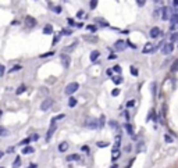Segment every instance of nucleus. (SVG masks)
<instances>
[{"mask_svg": "<svg viewBox=\"0 0 178 168\" xmlns=\"http://www.w3.org/2000/svg\"><path fill=\"white\" fill-rule=\"evenodd\" d=\"M78 89H79V83L78 82H71V83H68V85L66 86V89H64V93L68 95V96H71V95L75 93Z\"/></svg>", "mask_w": 178, "mask_h": 168, "instance_id": "obj_1", "label": "nucleus"}, {"mask_svg": "<svg viewBox=\"0 0 178 168\" xmlns=\"http://www.w3.org/2000/svg\"><path fill=\"white\" fill-rule=\"evenodd\" d=\"M173 14H174V10L171 7H162V20L163 21H170Z\"/></svg>", "mask_w": 178, "mask_h": 168, "instance_id": "obj_2", "label": "nucleus"}, {"mask_svg": "<svg viewBox=\"0 0 178 168\" xmlns=\"http://www.w3.org/2000/svg\"><path fill=\"white\" fill-rule=\"evenodd\" d=\"M85 127H87L88 129H97V128H99V119L88 118L87 121H85Z\"/></svg>", "mask_w": 178, "mask_h": 168, "instance_id": "obj_3", "label": "nucleus"}, {"mask_svg": "<svg viewBox=\"0 0 178 168\" xmlns=\"http://www.w3.org/2000/svg\"><path fill=\"white\" fill-rule=\"evenodd\" d=\"M173 50H174V44L171 42H167V43H164L162 46V53L164 56H168L170 53H173Z\"/></svg>", "mask_w": 178, "mask_h": 168, "instance_id": "obj_4", "label": "nucleus"}, {"mask_svg": "<svg viewBox=\"0 0 178 168\" xmlns=\"http://www.w3.org/2000/svg\"><path fill=\"white\" fill-rule=\"evenodd\" d=\"M53 104H54V101H53L52 99H49V97L44 99L42 103H40V110H42V111H47L49 109H52Z\"/></svg>", "mask_w": 178, "mask_h": 168, "instance_id": "obj_5", "label": "nucleus"}, {"mask_svg": "<svg viewBox=\"0 0 178 168\" xmlns=\"http://www.w3.org/2000/svg\"><path fill=\"white\" fill-rule=\"evenodd\" d=\"M114 49L117 50V52H124V50L127 49V42L123 40V39H118L114 43Z\"/></svg>", "mask_w": 178, "mask_h": 168, "instance_id": "obj_6", "label": "nucleus"}, {"mask_svg": "<svg viewBox=\"0 0 178 168\" xmlns=\"http://www.w3.org/2000/svg\"><path fill=\"white\" fill-rule=\"evenodd\" d=\"M155 52V44L152 43V42H148L146 44L143 46V49H142V53L143 54H150V53Z\"/></svg>", "mask_w": 178, "mask_h": 168, "instance_id": "obj_7", "label": "nucleus"}, {"mask_svg": "<svg viewBox=\"0 0 178 168\" xmlns=\"http://www.w3.org/2000/svg\"><path fill=\"white\" fill-rule=\"evenodd\" d=\"M25 26L26 28H35V26H36V20L31 16H26L25 17Z\"/></svg>", "mask_w": 178, "mask_h": 168, "instance_id": "obj_8", "label": "nucleus"}, {"mask_svg": "<svg viewBox=\"0 0 178 168\" xmlns=\"http://www.w3.org/2000/svg\"><path fill=\"white\" fill-rule=\"evenodd\" d=\"M170 22H171V25H170V31H173V32H174V29H176V26L178 25V13H174L173 16H171Z\"/></svg>", "mask_w": 178, "mask_h": 168, "instance_id": "obj_9", "label": "nucleus"}, {"mask_svg": "<svg viewBox=\"0 0 178 168\" xmlns=\"http://www.w3.org/2000/svg\"><path fill=\"white\" fill-rule=\"evenodd\" d=\"M149 35H150V38H159L160 35H163V32H162V29L160 28H157V26H153L152 29H150V32H149Z\"/></svg>", "mask_w": 178, "mask_h": 168, "instance_id": "obj_10", "label": "nucleus"}, {"mask_svg": "<svg viewBox=\"0 0 178 168\" xmlns=\"http://www.w3.org/2000/svg\"><path fill=\"white\" fill-rule=\"evenodd\" d=\"M61 63H63V67L64 68H68L70 67V64H71V58H70V56L68 54H61Z\"/></svg>", "mask_w": 178, "mask_h": 168, "instance_id": "obj_11", "label": "nucleus"}, {"mask_svg": "<svg viewBox=\"0 0 178 168\" xmlns=\"http://www.w3.org/2000/svg\"><path fill=\"white\" fill-rule=\"evenodd\" d=\"M82 39L89 42V43H96V42H97V36H95V35H84Z\"/></svg>", "mask_w": 178, "mask_h": 168, "instance_id": "obj_12", "label": "nucleus"}, {"mask_svg": "<svg viewBox=\"0 0 178 168\" xmlns=\"http://www.w3.org/2000/svg\"><path fill=\"white\" fill-rule=\"evenodd\" d=\"M68 147H70V145H68V142H61L60 145H59V152L60 153H66Z\"/></svg>", "mask_w": 178, "mask_h": 168, "instance_id": "obj_13", "label": "nucleus"}, {"mask_svg": "<svg viewBox=\"0 0 178 168\" xmlns=\"http://www.w3.org/2000/svg\"><path fill=\"white\" fill-rule=\"evenodd\" d=\"M121 156V152H120V149H113V152H111V160L113 161H115L118 157Z\"/></svg>", "mask_w": 178, "mask_h": 168, "instance_id": "obj_14", "label": "nucleus"}, {"mask_svg": "<svg viewBox=\"0 0 178 168\" xmlns=\"http://www.w3.org/2000/svg\"><path fill=\"white\" fill-rule=\"evenodd\" d=\"M54 131H56V125H50L49 131H47V135H46V140H47V142L50 140V138H52V135L54 133Z\"/></svg>", "mask_w": 178, "mask_h": 168, "instance_id": "obj_15", "label": "nucleus"}, {"mask_svg": "<svg viewBox=\"0 0 178 168\" xmlns=\"http://www.w3.org/2000/svg\"><path fill=\"white\" fill-rule=\"evenodd\" d=\"M99 56H100V53L97 52V50H93V52L91 53V56H89V58H91V61H92V63H95L97 58H99Z\"/></svg>", "mask_w": 178, "mask_h": 168, "instance_id": "obj_16", "label": "nucleus"}, {"mask_svg": "<svg viewBox=\"0 0 178 168\" xmlns=\"http://www.w3.org/2000/svg\"><path fill=\"white\" fill-rule=\"evenodd\" d=\"M43 34H44V35H52V34H53V26L50 25V24L44 25V28H43Z\"/></svg>", "mask_w": 178, "mask_h": 168, "instance_id": "obj_17", "label": "nucleus"}, {"mask_svg": "<svg viewBox=\"0 0 178 168\" xmlns=\"http://www.w3.org/2000/svg\"><path fill=\"white\" fill-rule=\"evenodd\" d=\"M75 46H77V40H74V43H73V44H70V46L64 47V49H63V53H70L71 50L75 49Z\"/></svg>", "mask_w": 178, "mask_h": 168, "instance_id": "obj_18", "label": "nucleus"}, {"mask_svg": "<svg viewBox=\"0 0 178 168\" xmlns=\"http://www.w3.org/2000/svg\"><path fill=\"white\" fill-rule=\"evenodd\" d=\"M34 152H35V150H34V147H31V146H26V147L22 149L24 154H31V153H34Z\"/></svg>", "mask_w": 178, "mask_h": 168, "instance_id": "obj_19", "label": "nucleus"}, {"mask_svg": "<svg viewBox=\"0 0 178 168\" xmlns=\"http://www.w3.org/2000/svg\"><path fill=\"white\" fill-rule=\"evenodd\" d=\"M77 160H79V156L78 154H70V156H67V161H77Z\"/></svg>", "mask_w": 178, "mask_h": 168, "instance_id": "obj_20", "label": "nucleus"}, {"mask_svg": "<svg viewBox=\"0 0 178 168\" xmlns=\"http://www.w3.org/2000/svg\"><path fill=\"white\" fill-rule=\"evenodd\" d=\"M68 106L73 109V107H75L77 106V99L75 97H70L68 99Z\"/></svg>", "mask_w": 178, "mask_h": 168, "instance_id": "obj_21", "label": "nucleus"}, {"mask_svg": "<svg viewBox=\"0 0 178 168\" xmlns=\"http://www.w3.org/2000/svg\"><path fill=\"white\" fill-rule=\"evenodd\" d=\"M109 125H110V127L113 128V129H114L115 132H118V131H120V127H118V124H117V122H115V121H110V122H109Z\"/></svg>", "mask_w": 178, "mask_h": 168, "instance_id": "obj_22", "label": "nucleus"}, {"mask_svg": "<svg viewBox=\"0 0 178 168\" xmlns=\"http://www.w3.org/2000/svg\"><path fill=\"white\" fill-rule=\"evenodd\" d=\"M20 167H21V158L17 157L16 160H14V163H13V168H20Z\"/></svg>", "mask_w": 178, "mask_h": 168, "instance_id": "obj_23", "label": "nucleus"}, {"mask_svg": "<svg viewBox=\"0 0 178 168\" xmlns=\"http://www.w3.org/2000/svg\"><path fill=\"white\" fill-rule=\"evenodd\" d=\"M170 70H171V72H177V71H178V60H176V61L171 64V68H170Z\"/></svg>", "mask_w": 178, "mask_h": 168, "instance_id": "obj_24", "label": "nucleus"}, {"mask_svg": "<svg viewBox=\"0 0 178 168\" xmlns=\"http://www.w3.org/2000/svg\"><path fill=\"white\" fill-rule=\"evenodd\" d=\"M170 42H178V32H173L170 35Z\"/></svg>", "mask_w": 178, "mask_h": 168, "instance_id": "obj_25", "label": "nucleus"}, {"mask_svg": "<svg viewBox=\"0 0 178 168\" xmlns=\"http://www.w3.org/2000/svg\"><path fill=\"white\" fill-rule=\"evenodd\" d=\"M124 128H125L127 132H128L129 135H134V129H132V125L131 124H125V125H124Z\"/></svg>", "mask_w": 178, "mask_h": 168, "instance_id": "obj_26", "label": "nucleus"}, {"mask_svg": "<svg viewBox=\"0 0 178 168\" xmlns=\"http://www.w3.org/2000/svg\"><path fill=\"white\" fill-rule=\"evenodd\" d=\"M25 91H26V86H25V85H21V86H20V88L16 91V93H17V95H21V93H24Z\"/></svg>", "mask_w": 178, "mask_h": 168, "instance_id": "obj_27", "label": "nucleus"}, {"mask_svg": "<svg viewBox=\"0 0 178 168\" xmlns=\"http://www.w3.org/2000/svg\"><path fill=\"white\" fill-rule=\"evenodd\" d=\"M8 135V131L4 127H2V125H0V136H7Z\"/></svg>", "mask_w": 178, "mask_h": 168, "instance_id": "obj_28", "label": "nucleus"}, {"mask_svg": "<svg viewBox=\"0 0 178 168\" xmlns=\"http://www.w3.org/2000/svg\"><path fill=\"white\" fill-rule=\"evenodd\" d=\"M87 29L88 31H91L92 34H95V32L97 31V25H87Z\"/></svg>", "mask_w": 178, "mask_h": 168, "instance_id": "obj_29", "label": "nucleus"}, {"mask_svg": "<svg viewBox=\"0 0 178 168\" xmlns=\"http://www.w3.org/2000/svg\"><path fill=\"white\" fill-rule=\"evenodd\" d=\"M96 22L99 24L100 26H109V22H106V21H103L102 18H96Z\"/></svg>", "mask_w": 178, "mask_h": 168, "instance_id": "obj_30", "label": "nucleus"}, {"mask_svg": "<svg viewBox=\"0 0 178 168\" xmlns=\"http://www.w3.org/2000/svg\"><path fill=\"white\" fill-rule=\"evenodd\" d=\"M113 82H114L115 85H120V83L123 82V78L121 77H113Z\"/></svg>", "mask_w": 178, "mask_h": 168, "instance_id": "obj_31", "label": "nucleus"}, {"mask_svg": "<svg viewBox=\"0 0 178 168\" xmlns=\"http://www.w3.org/2000/svg\"><path fill=\"white\" fill-rule=\"evenodd\" d=\"M73 34V31H71V29H68V28H64V29H61V36H63V35H71Z\"/></svg>", "mask_w": 178, "mask_h": 168, "instance_id": "obj_32", "label": "nucleus"}, {"mask_svg": "<svg viewBox=\"0 0 178 168\" xmlns=\"http://www.w3.org/2000/svg\"><path fill=\"white\" fill-rule=\"evenodd\" d=\"M89 6H91V10H95V8H96V6H97V0H91Z\"/></svg>", "mask_w": 178, "mask_h": 168, "instance_id": "obj_33", "label": "nucleus"}, {"mask_svg": "<svg viewBox=\"0 0 178 168\" xmlns=\"http://www.w3.org/2000/svg\"><path fill=\"white\" fill-rule=\"evenodd\" d=\"M53 54H54V52H53V50H52V52H47V53H43V54H40L39 57H40V58H44V57H50V56H53Z\"/></svg>", "mask_w": 178, "mask_h": 168, "instance_id": "obj_34", "label": "nucleus"}, {"mask_svg": "<svg viewBox=\"0 0 178 168\" xmlns=\"http://www.w3.org/2000/svg\"><path fill=\"white\" fill-rule=\"evenodd\" d=\"M18 70H21V65H14L13 68L8 70V72H14V71H18Z\"/></svg>", "mask_w": 178, "mask_h": 168, "instance_id": "obj_35", "label": "nucleus"}, {"mask_svg": "<svg viewBox=\"0 0 178 168\" xmlns=\"http://www.w3.org/2000/svg\"><path fill=\"white\" fill-rule=\"evenodd\" d=\"M52 10L54 11L56 14H60V13H61V7H60V6H56V7H53Z\"/></svg>", "mask_w": 178, "mask_h": 168, "instance_id": "obj_36", "label": "nucleus"}, {"mask_svg": "<svg viewBox=\"0 0 178 168\" xmlns=\"http://www.w3.org/2000/svg\"><path fill=\"white\" fill-rule=\"evenodd\" d=\"M4 72H6V67L3 64H0V78L4 75Z\"/></svg>", "mask_w": 178, "mask_h": 168, "instance_id": "obj_37", "label": "nucleus"}, {"mask_svg": "<svg viewBox=\"0 0 178 168\" xmlns=\"http://www.w3.org/2000/svg\"><path fill=\"white\" fill-rule=\"evenodd\" d=\"M136 4H138L139 7H143V6L146 4V0H136Z\"/></svg>", "mask_w": 178, "mask_h": 168, "instance_id": "obj_38", "label": "nucleus"}, {"mask_svg": "<svg viewBox=\"0 0 178 168\" xmlns=\"http://www.w3.org/2000/svg\"><path fill=\"white\" fill-rule=\"evenodd\" d=\"M113 71H115L117 74H121V71H123V70H121L120 65H114V67H113Z\"/></svg>", "mask_w": 178, "mask_h": 168, "instance_id": "obj_39", "label": "nucleus"}, {"mask_svg": "<svg viewBox=\"0 0 178 168\" xmlns=\"http://www.w3.org/2000/svg\"><path fill=\"white\" fill-rule=\"evenodd\" d=\"M103 125H105V115L100 117V119H99V128H103Z\"/></svg>", "mask_w": 178, "mask_h": 168, "instance_id": "obj_40", "label": "nucleus"}, {"mask_svg": "<svg viewBox=\"0 0 178 168\" xmlns=\"http://www.w3.org/2000/svg\"><path fill=\"white\" fill-rule=\"evenodd\" d=\"M97 146H99V147H107L109 143L107 142H99V143H97Z\"/></svg>", "mask_w": 178, "mask_h": 168, "instance_id": "obj_41", "label": "nucleus"}, {"mask_svg": "<svg viewBox=\"0 0 178 168\" xmlns=\"http://www.w3.org/2000/svg\"><path fill=\"white\" fill-rule=\"evenodd\" d=\"M81 150H82V152H84V153H87V154H89V146H82V147H81Z\"/></svg>", "mask_w": 178, "mask_h": 168, "instance_id": "obj_42", "label": "nucleus"}, {"mask_svg": "<svg viewBox=\"0 0 178 168\" xmlns=\"http://www.w3.org/2000/svg\"><path fill=\"white\" fill-rule=\"evenodd\" d=\"M111 95H113V96H118V95H120V89H113V91H111Z\"/></svg>", "mask_w": 178, "mask_h": 168, "instance_id": "obj_43", "label": "nucleus"}, {"mask_svg": "<svg viewBox=\"0 0 178 168\" xmlns=\"http://www.w3.org/2000/svg\"><path fill=\"white\" fill-rule=\"evenodd\" d=\"M134 104H135V101H134V100H128V101H127V107H128V109H129V107H134Z\"/></svg>", "mask_w": 178, "mask_h": 168, "instance_id": "obj_44", "label": "nucleus"}, {"mask_svg": "<svg viewBox=\"0 0 178 168\" xmlns=\"http://www.w3.org/2000/svg\"><path fill=\"white\" fill-rule=\"evenodd\" d=\"M131 72H132L134 77H136V75H138V70H136L135 67H131Z\"/></svg>", "mask_w": 178, "mask_h": 168, "instance_id": "obj_45", "label": "nucleus"}, {"mask_svg": "<svg viewBox=\"0 0 178 168\" xmlns=\"http://www.w3.org/2000/svg\"><path fill=\"white\" fill-rule=\"evenodd\" d=\"M67 22H68V24H70V25H71V26H73V25H77V24H75V21H74L73 18H67Z\"/></svg>", "mask_w": 178, "mask_h": 168, "instance_id": "obj_46", "label": "nucleus"}, {"mask_svg": "<svg viewBox=\"0 0 178 168\" xmlns=\"http://www.w3.org/2000/svg\"><path fill=\"white\" fill-rule=\"evenodd\" d=\"M29 142H31V138H26V139H24L21 142V145H28Z\"/></svg>", "mask_w": 178, "mask_h": 168, "instance_id": "obj_47", "label": "nucleus"}, {"mask_svg": "<svg viewBox=\"0 0 178 168\" xmlns=\"http://www.w3.org/2000/svg\"><path fill=\"white\" fill-rule=\"evenodd\" d=\"M166 142H167V143H171V142H173V139H171V136H168V135H166Z\"/></svg>", "mask_w": 178, "mask_h": 168, "instance_id": "obj_48", "label": "nucleus"}, {"mask_svg": "<svg viewBox=\"0 0 178 168\" xmlns=\"http://www.w3.org/2000/svg\"><path fill=\"white\" fill-rule=\"evenodd\" d=\"M150 91H152L153 93H156V82L152 83V88H150Z\"/></svg>", "mask_w": 178, "mask_h": 168, "instance_id": "obj_49", "label": "nucleus"}, {"mask_svg": "<svg viewBox=\"0 0 178 168\" xmlns=\"http://www.w3.org/2000/svg\"><path fill=\"white\" fill-rule=\"evenodd\" d=\"M29 138H31V140H38V139H39V136H38L36 133H34L32 136H29Z\"/></svg>", "mask_w": 178, "mask_h": 168, "instance_id": "obj_50", "label": "nucleus"}, {"mask_svg": "<svg viewBox=\"0 0 178 168\" xmlns=\"http://www.w3.org/2000/svg\"><path fill=\"white\" fill-rule=\"evenodd\" d=\"M131 145H128V146H125V149H124V152H125V153H129V152H131Z\"/></svg>", "mask_w": 178, "mask_h": 168, "instance_id": "obj_51", "label": "nucleus"}, {"mask_svg": "<svg viewBox=\"0 0 178 168\" xmlns=\"http://www.w3.org/2000/svg\"><path fill=\"white\" fill-rule=\"evenodd\" d=\"M59 39H60V36H54V39H53L52 43H53V44H57V43H59Z\"/></svg>", "mask_w": 178, "mask_h": 168, "instance_id": "obj_52", "label": "nucleus"}, {"mask_svg": "<svg viewBox=\"0 0 178 168\" xmlns=\"http://www.w3.org/2000/svg\"><path fill=\"white\" fill-rule=\"evenodd\" d=\"M143 147H145V146H143V143H139V145H138V152H141V150H143Z\"/></svg>", "mask_w": 178, "mask_h": 168, "instance_id": "obj_53", "label": "nucleus"}, {"mask_svg": "<svg viewBox=\"0 0 178 168\" xmlns=\"http://www.w3.org/2000/svg\"><path fill=\"white\" fill-rule=\"evenodd\" d=\"M106 75H107V77H113V70H107L106 71Z\"/></svg>", "mask_w": 178, "mask_h": 168, "instance_id": "obj_54", "label": "nucleus"}, {"mask_svg": "<svg viewBox=\"0 0 178 168\" xmlns=\"http://www.w3.org/2000/svg\"><path fill=\"white\" fill-rule=\"evenodd\" d=\"M155 3H156V4H159V6H162V7H163V0H155Z\"/></svg>", "mask_w": 178, "mask_h": 168, "instance_id": "obj_55", "label": "nucleus"}, {"mask_svg": "<svg viewBox=\"0 0 178 168\" xmlns=\"http://www.w3.org/2000/svg\"><path fill=\"white\" fill-rule=\"evenodd\" d=\"M173 6L174 7H178V0H173Z\"/></svg>", "mask_w": 178, "mask_h": 168, "instance_id": "obj_56", "label": "nucleus"}, {"mask_svg": "<svg viewBox=\"0 0 178 168\" xmlns=\"http://www.w3.org/2000/svg\"><path fill=\"white\" fill-rule=\"evenodd\" d=\"M82 16H84V11H78V14H77V17H82Z\"/></svg>", "mask_w": 178, "mask_h": 168, "instance_id": "obj_57", "label": "nucleus"}, {"mask_svg": "<svg viewBox=\"0 0 178 168\" xmlns=\"http://www.w3.org/2000/svg\"><path fill=\"white\" fill-rule=\"evenodd\" d=\"M14 152V147H8V150H7V153H13Z\"/></svg>", "mask_w": 178, "mask_h": 168, "instance_id": "obj_58", "label": "nucleus"}, {"mask_svg": "<svg viewBox=\"0 0 178 168\" xmlns=\"http://www.w3.org/2000/svg\"><path fill=\"white\" fill-rule=\"evenodd\" d=\"M28 168H38V166H36V164H31Z\"/></svg>", "mask_w": 178, "mask_h": 168, "instance_id": "obj_59", "label": "nucleus"}, {"mask_svg": "<svg viewBox=\"0 0 178 168\" xmlns=\"http://www.w3.org/2000/svg\"><path fill=\"white\" fill-rule=\"evenodd\" d=\"M3 156H4V153H3V152H0V158H2Z\"/></svg>", "mask_w": 178, "mask_h": 168, "instance_id": "obj_60", "label": "nucleus"}, {"mask_svg": "<svg viewBox=\"0 0 178 168\" xmlns=\"http://www.w3.org/2000/svg\"><path fill=\"white\" fill-rule=\"evenodd\" d=\"M2 114H3V111H2V110H0V117H2Z\"/></svg>", "mask_w": 178, "mask_h": 168, "instance_id": "obj_61", "label": "nucleus"}, {"mask_svg": "<svg viewBox=\"0 0 178 168\" xmlns=\"http://www.w3.org/2000/svg\"><path fill=\"white\" fill-rule=\"evenodd\" d=\"M0 168H4V167H0Z\"/></svg>", "mask_w": 178, "mask_h": 168, "instance_id": "obj_62", "label": "nucleus"}]
</instances>
